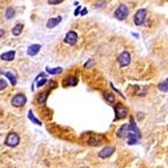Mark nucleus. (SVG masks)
<instances>
[{"label": "nucleus", "mask_w": 168, "mask_h": 168, "mask_svg": "<svg viewBox=\"0 0 168 168\" xmlns=\"http://www.w3.org/2000/svg\"><path fill=\"white\" fill-rule=\"evenodd\" d=\"M61 20H62V18L61 17H57V18H51L48 21H47V28H53V27H55V26H58L60 22H61Z\"/></svg>", "instance_id": "9b49d317"}, {"label": "nucleus", "mask_w": 168, "mask_h": 168, "mask_svg": "<svg viewBox=\"0 0 168 168\" xmlns=\"http://www.w3.org/2000/svg\"><path fill=\"white\" fill-rule=\"evenodd\" d=\"M114 153H115V148H114V147H111V146H107V147H105L103 149L100 151L99 158H101V159H107V158L112 157Z\"/></svg>", "instance_id": "1a4fd4ad"}, {"label": "nucleus", "mask_w": 168, "mask_h": 168, "mask_svg": "<svg viewBox=\"0 0 168 168\" xmlns=\"http://www.w3.org/2000/svg\"><path fill=\"white\" fill-rule=\"evenodd\" d=\"M19 144H20V136H19L17 133L11 132V133L6 136L5 145H6L7 147H17Z\"/></svg>", "instance_id": "f03ea898"}, {"label": "nucleus", "mask_w": 168, "mask_h": 168, "mask_svg": "<svg viewBox=\"0 0 168 168\" xmlns=\"http://www.w3.org/2000/svg\"><path fill=\"white\" fill-rule=\"evenodd\" d=\"M4 34H5V31H4V29H0V38H2Z\"/></svg>", "instance_id": "bb28decb"}, {"label": "nucleus", "mask_w": 168, "mask_h": 168, "mask_svg": "<svg viewBox=\"0 0 168 168\" xmlns=\"http://www.w3.org/2000/svg\"><path fill=\"white\" fill-rule=\"evenodd\" d=\"M114 111H115V120L123 119V118H126V115H127V108H126L122 103H118V105L114 107Z\"/></svg>", "instance_id": "39448f33"}, {"label": "nucleus", "mask_w": 168, "mask_h": 168, "mask_svg": "<svg viewBox=\"0 0 168 168\" xmlns=\"http://www.w3.org/2000/svg\"><path fill=\"white\" fill-rule=\"evenodd\" d=\"M35 83H37V86H38V87H41V86H44V85L47 83V80H46L45 77H41V80H39V79L35 78Z\"/></svg>", "instance_id": "4be33fe9"}, {"label": "nucleus", "mask_w": 168, "mask_h": 168, "mask_svg": "<svg viewBox=\"0 0 168 168\" xmlns=\"http://www.w3.org/2000/svg\"><path fill=\"white\" fill-rule=\"evenodd\" d=\"M67 85L70 87H74L78 85V78L77 77H68L67 78Z\"/></svg>", "instance_id": "f3484780"}, {"label": "nucleus", "mask_w": 168, "mask_h": 168, "mask_svg": "<svg viewBox=\"0 0 168 168\" xmlns=\"http://www.w3.org/2000/svg\"><path fill=\"white\" fill-rule=\"evenodd\" d=\"M7 88V83L4 79H0V90H4Z\"/></svg>", "instance_id": "5701e85b"}, {"label": "nucleus", "mask_w": 168, "mask_h": 168, "mask_svg": "<svg viewBox=\"0 0 168 168\" xmlns=\"http://www.w3.org/2000/svg\"><path fill=\"white\" fill-rule=\"evenodd\" d=\"M105 99H106L109 103H113V102L115 101V96H114V94H112V93H105Z\"/></svg>", "instance_id": "412c9836"}, {"label": "nucleus", "mask_w": 168, "mask_h": 168, "mask_svg": "<svg viewBox=\"0 0 168 168\" xmlns=\"http://www.w3.org/2000/svg\"><path fill=\"white\" fill-rule=\"evenodd\" d=\"M128 14H129V11H128V7L126 5H120L114 13L115 18L119 20H125L128 17Z\"/></svg>", "instance_id": "20e7f679"}, {"label": "nucleus", "mask_w": 168, "mask_h": 168, "mask_svg": "<svg viewBox=\"0 0 168 168\" xmlns=\"http://www.w3.org/2000/svg\"><path fill=\"white\" fill-rule=\"evenodd\" d=\"M5 77H7V78H8V80L11 81V84L13 85V86L17 84V79H15V75H14L13 73H11V72H6V73H5Z\"/></svg>", "instance_id": "a211bd4d"}, {"label": "nucleus", "mask_w": 168, "mask_h": 168, "mask_svg": "<svg viewBox=\"0 0 168 168\" xmlns=\"http://www.w3.org/2000/svg\"><path fill=\"white\" fill-rule=\"evenodd\" d=\"M93 64H94V61H93V60H89V62L87 61V62L85 64V68H88V67H89V66H92Z\"/></svg>", "instance_id": "393cba45"}, {"label": "nucleus", "mask_w": 168, "mask_h": 168, "mask_svg": "<svg viewBox=\"0 0 168 168\" xmlns=\"http://www.w3.org/2000/svg\"><path fill=\"white\" fill-rule=\"evenodd\" d=\"M65 0H48V4L50 5H59L61 2H64Z\"/></svg>", "instance_id": "b1692460"}, {"label": "nucleus", "mask_w": 168, "mask_h": 168, "mask_svg": "<svg viewBox=\"0 0 168 168\" xmlns=\"http://www.w3.org/2000/svg\"><path fill=\"white\" fill-rule=\"evenodd\" d=\"M14 8L13 7H8L7 9H6V13H5V15H6V19H12L13 17H14Z\"/></svg>", "instance_id": "6ab92c4d"}, {"label": "nucleus", "mask_w": 168, "mask_h": 168, "mask_svg": "<svg viewBox=\"0 0 168 168\" xmlns=\"http://www.w3.org/2000/svg\"><path fill=\"white\" fill-rule=\"evenodd\" d=\"M26 101H27V99H26L25 94H17L12 99V106L19 108V107H22L26 103Z\"/></svg>", "instance_id": "0eeeda50"}, {"label": "nucleus", "mask_w": 168, "mask_h": 168, "mask_svg": "<svg viewBox=\"0 0 168 168\" xmlns=\"http://www.w3.org/2000/svg\"><path fill=\"white\" fill-rule=\"evenodd\" d=\"M86 13H87V9H86V8H84V9H83V12H81V15H85Z\"/></svg>", "instance_id": "cd10ccee"}, {"label": "nucleus", "mask_w": 168, "mask_h": 168, "mask_svg": "<svg viewBox=\"0 0 168 168\" xmlns=\"http://www.w3.org/2000/svg\"><path fill=\"white\" fill-rule=\"evenodd\" d=\"M22 29H24V25H22V24H17V25L12 28V34L15 35V37H18V35L21 34Z\"/></svg>", "instance_id": "ddd939ff"}, {"label": "nucleus", "mask_w": 168, "mask_h": 168, "mask_svg": "<svg viewBox=\"0 0 168 168\" xmlns=\"http://www.w3.org/2000/svg\"><path fill=\"white\" fill-rule=\"evenodd\" d=\"M81 9H83V8H81V7L79 6V7H78V8L75 9V12H74V15H78V14L80 13V11H81Z\"/></svg>", "instance_id": "a878e982"}, {"label": "nucleus", "mask_w": 168, "mask_h": 168, "mask_svg": "<svg viewBox=\"0 0 168 168\" xmlns=\"http://www.w3.org/2000/svg\"><path fill=\"white\" fill-rule=\"evenodd\" d=\"M15 57V51H8V52H5L0 55L1 60H5V61H12Z\"/></svg>", "instance_id": "f8f14e48"}, {"label": "nucleus", "mask_w": 168, "mask_h": 168, "mask_svg": "<svg viewBox=\"0 0 168 168\" xmlns=\"http://www.w3.org/2000/svg\"><path fill=\"white\" fill-rule=\"evenodd\" d=\"M84 168H87V167H84Z\"/></svg>", "instance_id": "c85d7f7f"}, {"label": "nucleus", "mask_w": 168, "mask_h": 168, "mask_svg": "<svg viewBox=\"0 0 168 168\" xmlns=\"http://www.w3.org/2000/svg\"><path fill=\"white\" fill-rule=\"evenodd\" d=\"M167 86H168V80L165 79L164 83H161V84L159 85V89H160L161 92H164V93H167V90H168Z\"/></svg>", "instance_id": "aec40b11"}, {"label": "nucleus", "mask_w": 168, "mask_h": 168, "mask_svg": "<svg viewBox=\"0 0 168 168\" xmlns=\"http://www.w3.org/2000/svg\"><path fill=\"white\" fill-rule=\"evenodd\" d=\"M62 68L61 67H55V68H46V72L48 73V74H52V75H55V74H60V73H62Z\"/></svg>", "instance_id": "2eb2a0df"}, {"label": "nucleus", "mask_w": 168, "mask_h": 168, "mask_svg": "<svg viewBox=\"0 0 168 168\" xmlns=\"http://www.w3.org/2000/svg\"><path fill=\"white\" fill-rule=\"evenodd\" d=\"M118 61H119L120 67H126V66H128L129 62H131V54H129V52L123 51V52L119 55Z\"/></svg>", "instance_id": "423d86ee"}, {"label": "nucleus", "mask_w": 168, "mask_h": 168, "mask_svg": "<svg viewBox=\"0 0 168 168\" xmlns=\"http://www.w3.org/2000/svg\"><path fill=\"white\" fill-rule=\"evenodd\" d=\"M48 90L47 92H42V93H40L39 95H38V103L39 105H45L46 103V100H47V95H48Z\"/></svg>", "instance_id": "4468645a"}, {"label": "nucleus", "mask_w": 168, "mask_h": 168, "mask_svg": "<svg viewBox=\"0 0 168 168\" xmlns=\"http://www.w3.org/2000/svg\"><path fill=\"white\" fill-rule=\"evenodd\" d=\"M118 138L120 139H127V142L128 145H134V144H138V141L140 140V131L136 128V126L134 125V121L133 119H131V122L129 123H125L122 125L118 133H116Z\"/></svg>", "instance_id": "f257e3e1"}, {"label": "nucleus", "mask_w": 168, "mask_h": 168, "mask_svg": "<svg viewBox=\"0 0 168 168\" xmlns=\"http://www.w3.org/2000/svg\"><path fill=\"white\" fill-rule=\"evenodd\" d=\"M146 18H147V11L145 8H140L134 15V24L136 26H141L145 24Z\"/></svg>", "instance_id": "7ed1b4c3"}, {"label": "nucleus", "mask_w": 168, "mask_h": 168, "mask_svg": "<svg viewBox=\"0 0 168 168\" xmlns=\"http://www.w3.org/2000/svg\"><path fill=\"white\" fill-rule=\"evenodd\" d=\"M28 119H29L34 125L41 126V121H40V120H38V119L34 116V114H33V112H32V111H28Z\"/></svg>", "instance_id": "dca6fc26"}, {"label": "nucleus", "mask_w": 168, "mask_h": 168, "mask_svg": "<svg viewBox=\"0 0 168 168\" xmlns=\"http://www.w3.org/2000/svg\"><path fill=\"white\" fill-rule=\"evenodd\" d=\"M77 40H78V33L74 32V31H70V32L66 34V37H65V42L68 44V45H71V46L75 45V44H77Z\"/></svg>", "instance_id": "6e6552de"}, {"label": "nucleus", "mask_w": 168, "mask_h": 168, "mask_svg": "<svg viewBox=\"0 0 168 168\" xmlns=\"http://www.w3.org/2000/svg\"><path fill=\"white\" fill-rule=\"evenodd\" d=\"M40 50H41V46H40V45H38V44L31 45V46L27 48V54H28L29 57H34V55H37V54L40 52Z\"/></svg>", "instance_id": "9d476101"}]
</instances>
